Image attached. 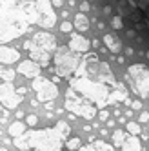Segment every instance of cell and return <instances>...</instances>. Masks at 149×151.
I'll list each match as a JSON object with an SVG mask.
<instances>
[{"label":"cell","instance_id":"6da1fadb","mask_svg":"<svg viewBox=\"0 0 149 151\" xmlns=\"http://www.w3.org/2000/svg\"><path fill=\"white\" fill-rule=\"evenodd\" d=\"M71 133L67 122L58 120L53 127L46 129H33L26 131L22 137L13 140V144L20 151H62L66 138Z\"/></svg>","mask_w":149,"mask_h":151},{"label":"cell","instance_id":"7a4b0ae2","mask_svg":"<svg viewBox=\"0 0 149 151\" xmlns=\"http://www.w3.org/2000/svg\"><path fill=\"white\" fill-rule=\"evenodd\" d=\"M71 88L80 93L86 100H89L91 104H95L97 107H104L109 104V95L111 91L107 89V86L102 84V82H97V80H91V78H86V77H74L71 78Z\"/></svg>","mask_w":149,"mask_h":151},{"label":"cell","instance_id":"3957f363","mask_svg":"<svg viewBox=\"0 0 149 151\" xmlns=\"http://www.w3.org/2000/svg\"><path fill=\"white\" fill-rule=\"evenodd\" d=\"M58 46H57V37H53L47 31H38L29 40V57L38 66H47L51 58H55Z\"/></svg>","mask_w":149,"mask_h":151},{"label":"cell","instance_id":"277c9868","mask_svg":"<svg viewBox=\"0 0 149 151\" xmlns=\"http://www.w3.org/2000/svg\"><path fill=\"white\" fill-rule=\"evenodd\" d=\"M74 75H77V77H86V78H91V80L102 82L105 86H115L116 84L109 66H107V64L98 62L95 55H87L86 58H84V62L80 64L78 71Z\"/></svg>","mask_w":149,"mask_h":151},{"label":"cell","instance_id":"5b68a950","mask_svg":"<svg viewBox=\"0 0 149 151\" xmlns=\"http://www.w3.org/2000/svg\"><path fill=\"white\" fill-rule=\"evenodd\" d=\"M55 69L58 77H74V73L80 68V55L69 49V46H60L55 53Z\"/></svg>","mask_w":149,"mask_h":151},{"label":"cell","instance_id":"8992f818","mask_svg":"<svg viewBox=\"0 0 149 151\" xmlns=\"http://www.w3.org/2000/svg\"><path fill=\"white\" fill-rule=\"evenodd\" d=\"M64 107L67 111H71L73 115H78L86 120H91V118L97 115V106L91 104L89 100H86L80 93H77L73 88L67 89L66 93V102H64Z\"/></svg>","mask_w":149,"mask_h":151},{"label":"cell","instance_id":"52a82bcc","mask_svg":"<svg viewBox=\"0 0 149 151\" xmlns=\"http://www.w3.org/2000/svg\"><path fill=\"white\" fill-rule=\"evenodd\" d=\"M129 78L133 80V89L147 99L149 96V69L144 66V64H133L129 68Z\"/></svg>","mask_w":149,"mask_h":151},{"label":"cell","instance_id":"ba28073f","mask_svg":"<svg viewBox=\"0 0 149 151\" xmlns=\"http://www.w3.org/2000/svg\"><path fill=\"white\" fill-rule=\"evenodd\" d=\"M31 88L35 89L37 93V99L38 102H53L58 96V88H57V84L46 78V77H37L33 78V82H31Z\"/></svg>","mask_w":149,"mask_h":151},{"label":"cell","instance_id":"9c48e42d","mask_svg":"<svg viewBox=\"0 0 149 151\" xmlns=\"http://www.w3.org/2000/svg\"><path fill=\"white\" fill-rule=\"evenodd\" d=\"M35 4H37V13H38L37 24L44 29H51L57 24V13L53 11L51 2L49 0H35Z\"/></svg>","mask_w":149,"mask_h":151},{"label":"cell","instance_id":"30bf717a","mask_svg":"<svg viewBox=\"0 0 149 151\" xmlns=\"http://www.w3.org/2000/svg\"><path fill=\"white\" fill-rule=\"evenodd\" d=\"M20 102H22V96L18 95V91L15 89V86L11 82L0 84V104L6 109H16Z\"/></svg>","mask_w":149,"mask_h":151},{"label":"cell","instance_id":"8fae6325","mask_svg":"<svg viewBox=\"0 0 149 151\" xmlns=\"http://www.w3.org/2000/svg\"><path fill=\"white\" fill-rule=\"evenodd\" d=\"M120 6L124 7L125 17H129L131 20H140V7H144L149 15V0H120Z\"/></svg>","mask_w":149,"mask_h":151},{"label":"cell","instance_id":"7c38bea8","mask_svg":"<svg viewBox=\"0 0 149 151\" xmlns=\"http://www.w3.org/2000/svg\"><path fill=\"white\" fill-rule=\"evenodd\" d=\"M40 66L37 62H33V60H22L18 64V68H16V71L20 73V75H24V77H27V78H37V77H40Z\"/></svg>","mask_w":149,"mask_h":151},{"label":"cell","instance_id":"4fadbf2b","mask_svg":"<svg viewBox=\"0 0 149 151\" xmlns=\"http://www.w3.org/2000/svg\"><path fill=\"white\" fill-rule=\"evenodd\" d=\"M89 47H91V42H89L87 38H84V37L78 35V33L71 35V38H69V49H71V51L82 55V53H87Z\"/></svg>","mask_w":149,"mask_h":151},{"label":"cell","instance_id":"5bb4252c","mask_svg":"<svg viewBox=\"0 0 149 151\" xmlns=\"http://www.w3.org/2000/svg\"><path fill=\"white\" fill-rule=\"evenodd\" d=\"M78 151H115V146L104 142V140H97L95 137H89V144L82 146Z\"/></svg>","mask_w":149,"mask_h":151},{"label":"cell","instance_id":"9a60e30c","mask_svg":"<svg viewBox=\"0 0 149 151\" xmlns=\"http://www.w3.org/2000/svg\"><path fill=\"white\" fill-rule=\"evenodd\" d=\"M20 60V53L15 47L0 46V64H15Z\"/></svg>","mask_w":149,"mask_h":151},{"label":"cell","instance_id":"2e32d148","mask_svg":"<svg viewBox=\"0 0 149 151\" xmlns=\"http://www.w3.org/2000/svg\"><path fill=\"white\" fill-rule=\"evenodd\" d=\"M7 133L11 135L13 138H18V137H22V135L26 133V124H24L22 120H16V122H13L11 126L7 127Z\"/></svg>","mask_w":149,"mask_h":151},{"label":"cell","instance_id":"e0dca14e","mask_svg":"<svg viewBox=\"0 0 149 151\" xmlns=\"http://www.w3.org/2000/svg\"><path fill=\"white\" fill-rule=\"evenodd\" d=\"M104 44L107 46V49L111 53H118L120 51V44H118V38H116L115 35L107 33V35H104Z\"/></svg>","mask_w":149,"mask_h":151},{"label":"cell","instance_id":"ac0fdd59","mask_svg":"<svg viewBox=\"0 0 149 151\" xmlns=\"http://www.w3.org/2000/svg\"><path fill=\"white\" fill-rule=\"evenodd\" d=\"M140 140H138V137H127L125 138V142L122 146V151H140Z\"/></svg>","mask_w":149,"mask_h":151},{"label":"cell","instance_id":"d6986e66","mask_svg":"<svg viewBox=\"0 0 149 151\" xmlns=\"http://www.w3.org/2000/svg\"><path fill=\"white\" fill-rule=\"evenodd\" d=\"M73 26L77 27L78 31H87V29H89V20H87V17H86V15L78 13L77 17H74V22H73Z\"/></svg>","mask_w":149,"mask_h":151},{"label":"cell","instance_id":"ffe728a7","mask_svg":"<svg viewBox=\"0 0 149 151\" xmlns=\"http://www.w3.org/2000/svg\"><path fill=\"white\" fill-rule=\"evenodd\" d=\"M125 133L122 131V129H116V131L113 133V146L115 147H122L124 146V142H125Z\"/></svg>","mask_w":149,"mask_h":151},{"label":"cell","instance_id":"44dd1931","mask_svg":"<svg viewBox=\"0 0 149 151\" xmlns=\"http://www.w3.org/2000/svg\"><path fill=\"white\" fill-rule=\"evenodd\" d=\"M82 147V140L78 137H71L66 140V149L67 151H74V149H80Z\"/></svg>","mask_w":149,"mask_h":151},{"label":"cell","instance_id":"7402d4cb","mask_svg":"<svg viewBox=\"0 0 149 151\" xmlns=\"http://www.w3.org/2000/svg\"><path fill=\"white\" fill-rule=\"evenodd\" d=\"M125 127H127V131H129L133 137H138V135H140V131H142L140 124H136V122H127Z\"/></svg>","mask_w":149,"mask_h":151},{"label":"cell","instance_id":"603a6c76","mask_svg":"<svg viewBox=\"0 0 149 151\" xmlns=\"http://www.w3.org/2000/svg\"><path fill=\"white\" fill-rule=\"evenodd\" d=\"M0 78L6 80V82H13L15 71H13V69H0Z\"/></svg>","mask_w":149,"mask_h":151},{"label":"cell","instance_id":"cb8c5ba5","mask_svg":"<svg viewBox=\"0 0 149 151\" xmlns=\"http://www.w3.org/2000/svg\"><path fill=\"white\" fill-rule=\"evenodd\" d=\"M74 26L73 24H69V22H66V20H64V22L60 24V31L62 33H71V29H73Z\"/></svg>","mask_w":149,"mask_h":151},{"label":"cell","instance_id":"d4e9b609","mask_svg":"<svg viewBox=\"0 0 149 151\" xmlns=\"http://www.w3.org/2000/svg\"><path fill=\"white\" fill-rule=\"evenodd\" d=\"M26 124L35 127V126L38 124V116H37V115H27V118H26Z\"/></svg>","mask_w":149,"mask_h":151},{"label":"cell","instance_id":"484cf974","mask_svg":"<svg viewBox=\"0 0 149 151\" xmlns=\"http://www.w3.org/2000/svg\"><path fill=\"white\" fill-rule=\"evenodd\" d=\"M111 26H113L115 29H122V26H124V24H122V17H115L113 22H111Z\"/></svg>","mask_w":149,"mask_h":151},{"label":"cell","instance_id":"4316f807","mask_svg":"<svg viewBox=\"0 0 149 151\" xmlns=\"http://www.w3.org/2000/svg\"><path fill=\"white\" fill-rule=\"evenodd\" d=\"M98 116H100V120H107V118H109V111H105V109H102Z\"/></svg>","mask_w":149,"mask_h":151},{"label":"cell","instance_id":"83f0119b","mask_svg":"<svg viewBox=\"0 0 149 151\" xmlns=\"http://www.w3.org/2000/svg\"><path fill=\"white\" fill-rule=\"evenodd\" d=\"M138 120H140L142 124H144V122H149V113H142V115H140V118H138Z\"/></svg>","mask_w":149,"mask_h":151},{"label":"cell","instance_id":"f1b7e54d","mask_svg":"<svg viewBox=\"0 0 149 151\" xmlns=\"http://www.w3.org/2000/svg\"><path fill=\"white\" fill-rule=\"evenodd\" d=\"M131 106H133V109H142V102L140 100H135Z\"/></svg>","mask_w":149,"mask_h":151},{"label":"cell","instance_id":"f546056e","mask_svg":"<svg viewBox=\"0 0 149 151\" xmlns=\"http://www.w3.org/2000/svg\"><path fill=\"white\" fill-rule=\"evenodd\" d=\"M80 9H82V11H89V4L87 2H82L80 4Z\"/></svg>","mask_w":149,"mask_h":151},{"label":"cell","instance_id":"4dcf8cb0","mask_svg":"<svg viewBox=\"0 0 149 151\" xmlns=\"http://www.w3.org/2000/svg\"><path fill=\"white\" fill-rule=\"evenodd\" d=\"M16 91H18V95H26V88H18Z\"/></svg>","mask_w":149,"mask_h":151},{"label":"cell","instance_id":"1f68e13d","mask_svg":"<svg viewBox=\"0 0 149 151\" xmlns=\"http://www.w3.org/2000/svg\"><path fill=\"white\" fill-rule=\"evenodd\" d=\"M104 13H105V15H109V13H111V7H109V6H105V7H104Z\"/></svg>","mask_w":149,"mask_h":151},{"label":"cell","instance_id":"d6a6232c","mask_svg":"<svg viewBox=\"0 0 149 151\" xmlns=\"http://www.w3.org/2000/svg\"><path fill=\"white\" fill-rule=\"evenodd\" d=\"M53 6H57V7H60V6H62V0H55V2H53Z\"/></svg>","mask_w":149,"mask_h":151},{"label":"cell","instance_id":"836d02e7","mask_svg":"<svg viewBox=\"0 0 149 151\" xmlns=\"http://www.w3.org/2000/svg\"><path fill=\"white\" fill-rule=\"evenodd\" d=\"M22 116H24V111H16V118H18V120H20Z\"/></svg>","mask_w":149,"mask_h":151},{"label":"cell","instance_id":"e575fe53","mask_svg":"<svg viewBox=\"0 0 149 151\" xmlns=\"http://www.w3.org/2000/svg\"><path fill=\"white\" fill-rule=\"evenodd\" d=\"M0 151H7V147H0Z\"/></svg>","mask_w":149,"mask_h":151}]
</instances>
